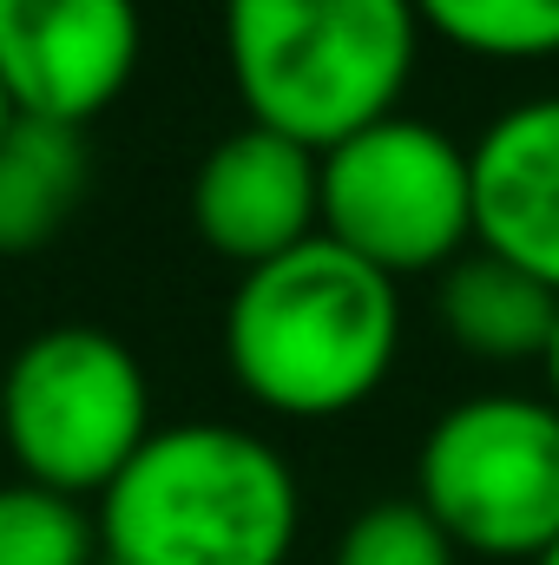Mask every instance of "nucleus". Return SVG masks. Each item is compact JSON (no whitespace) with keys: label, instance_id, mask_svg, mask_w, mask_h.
I'll return each mask as SVG.
<instances>
[{"label":"nucleus","instance_id":"1","mask_svg":"<svg viewBox=\"0 0 559 565\" xmlns=\"http://www.w3.org/2000/svg\"><path fill=\"white\" fill-rule=\"evenodd\" d=\"M402 349V296L395 277L342 250L336 237H309L271 264L244 270L224 309V355L251 402L323 422L369 402Z\"/></svg>","mask_w":559,"mask_h":565},{"label":"nucleus","instance_id":"2","mask_svg":"<svg viewBox=\"0 0 559 565\" xmlns=\"http://www.w3.org/2000/svg\"><path fill=\"white\" fill-rule=\"evenodd\" d=\"M296 473L231 422L158 427L99 493V565H283L296 546Z\"/></svg>","mask_w":559,"mask_h":565},{"label":"nucleus","instance_id":"3","mask_svg":"<svg viewBox=\"0 0 559 565\" xmlns=\"http://www.w3.org/2000/svg\"><path fill=\"white\" fill-rule=\"evenodd\" d=\"M415 33V0H224V60L251 126L309 151L395 113Z\"/></svg>","mask_w":559,"mask_h":565},{"label":"nucleus","instance_id":"4","mask_svg":"<svg viewBox=\"0 0 559 565\" xmlns=\"http://www.w3.org/2000/svg\"><path fill=\"white\" fill-rule=\"evenodd\" d=\"M151 388L139 355L99 322H53L7 355L0 447L33 487L106 493L151 440Z\"/></svg>","mask_w":559,"mask_h":565},{"label":"nucleus","instance_id":"5","mask_svg":"<svg viewBox=\"0 0 559 565\" xmlns=\"http://www.w3.org/2000/svg\"><path fill=\"white\" fill-rule=\"evenodd\" d=\"M415 500L481 559H540L559 540V408L474 395L428 427Z\"/></svg>","mask_w":559,"mask_h":565},{"label":"nucleus","instance_id":"6","mask_svg":"<svg viewBox=\"0 0 559 565\" xmlns=\"http://www.w3.org/2000/svg\"><path fill=\"white\" fill-rule=\"evenodd\" d=\"M323 237L382 277L447 270L474 237V151L441 126L389 113L323 151Z\"/></svg>","mask_w":559,"mask_h":565},{"label":"nucleus","instance_id":"7","mask_svg":"<svg viewBox=\"0 0 559 565\" xmlns=\"http://www.w3.org/2000/svg\"><path fill=\"white\" fill-rule=\"evenodd\" d=\"M139 0H0V86L27 119H99L139 73Z\"/></svg>","mask_w":559,"mask_h":565},{"label":"nucleus","instance_id":"8","mask_svg":"<svg viewBox=\"0 0 559 565\" xmlns=\"http://www.w3.org/2000/svg\"><path fill=\"white\" fill-rule=\"evenodd\" d=\"M191 224L218 257L244 270L323 237V151L271 126L224 132L191 178Z\"/></svg>","mask_w":559,"mask_h":565},{"label":"nucleus","instance_id":"9","mask_svg":"<svg viewBox=\"0 0 559 565\" xmlns=\"http://www.w3.org/2000/svg\"><path fill=\"white\" fill-rule=\"evenodd\" d=\"M474 237L559 289V93L507 106L474 139Z\"/></svg>","mask_w":559,"mask_h":565},{"label":"nucleus","instance_id":"10","mask_svg":"<svg viewBox=\"0 0 559 565\" xmlns=\"http://www.w3.org/2000/svg\"><path fill=\"white\" fill-rule=\"evenodd\" d=\"M93 184V145L86 126L60 119H13L0 132V257L46 250Z\"/></svg>","mask_w":559,"mask_h":565},{"label":"nucleus","instance_id":"11","mask_svg":"<svg viewBox=\"0 0 559 565\" xmlns=\"http://www.w3.org/2000/svg\"><path fill=\"white\" fill-rule=\"evenodd\" d=\"M441 322L481 362H527V355L547 362L559 329V289L494 250H467L441 270Z\"/></svg>","mask_w":559,"mask_h":565},{"label":"nucleus","instance_id":"12","mask_svg":"<svg viewBox=\"0 0 559 565\" xmlns=\"http://www.w3.org/2000/svg\"><path fill=\"white\" fill-rule=\"evenodd\" d=\"M0 565H99V513L33 480L0 487Z\"/></svg>","mask_w":559,"mask_h":565},{"label":"nucleus","instance_id":"13","mask_svg":"<svg viewBox=\"0 0 559 565\" xmlns=\"http://www.w3.org/2000/svg\"><path fill=\"white\" fill-rule=\"evenodd\" d=\"M421 26L487 60L559 53V0H415Z\"/></svg>","mask_w":559,"mask_h":565},{"label":"nucleus","instance_id":"14","mask_svg":"<svg viewBox=\"0 0 559 565\" xmlns=\"http://www.w3.org/2000/svg\"><path fill=\"white\" fill-rule=\"evenodd\" d=\"M454 553L461 546L421 500H376L342 526L329 565H454Z\"/></svg>","mask_w":559,"mask_h":565},{"label":"nucleus","instance_id":"15","mask_svg":"<svg viewBox=\"0 0 559 565\" xmlns=\"http://www.w3.org/2000/svg\"><path fill=\"white\" fill-rule=\"evenodd\" d=\"M547 382H553V408H559V329H553V349H547Z\"/></svg>","mask_w":559,"mask_h":565},{"label":"nucleus","instance_id":"16","mask_svg":"<svg viewBox=\"0 0 559 565\" xmlns=\"http://www.w3.org/2000/svg\"><path fill=\"white\" fill-rule=\"evenodd\" d=\"M13 119H20V113H13V99H7V86H0V132H7Z\"/></svg>","mask_w":559,"mask_h":565},{"label":"nucleus","instance_id":"17","mask_svg":"<svg viewBox=\"0 0 559 565\" xmlns=\"http://www.w3.org/2000/svg\"><path fill=\"white\" fill-rule=\"evenodd\" d=\"M534 565H559V540H553V546H547V553H540Z\"/></svg>","mask_w":559,"mask_h":565},{"label":"nucleus","instance_id":"18","mask_svg":"<svg viewBox=\"0 0 559 565\" xmlns=\"http://www.w3.org/2000/svg\"><path fill=\"white\" fill-rule=\"evenodd\" d=\"M0 395H7V362H0Z\"/></svg>","mask_w":559,"mask_h":565}]
</instances>
